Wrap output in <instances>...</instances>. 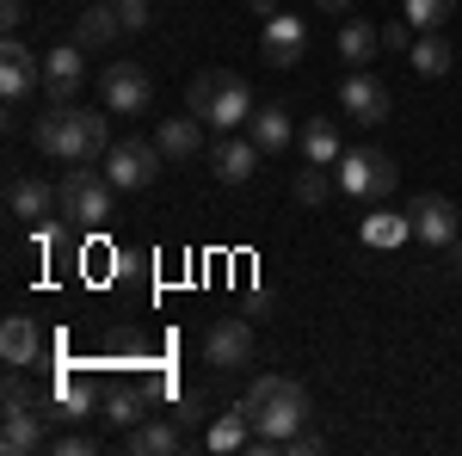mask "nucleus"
<instances>
[{"label": "nucleus", "mask_w": 462, "mask_h": 456, "mask_svg": "<svg viewBox=\"0 0 462 456\" xmlns=\"http://www.w3.org/2000/svg\"><path fill=\"white\" fill-rule=\"evenodd\" d=\"M32 142H37V154H50L62 167H93L99 154H111V117L87 106H50V111H37Z\"/></svg>", "instance_id": "obj_1"}, {"label": "nucleus", "mask_w": 462, "mask_h": 456, "mask_svg": "<svg viewBox=\"0 0 462 456\" xmlns=\"http://www.w3.org/2000/svg\"><path fill=\"white\" fill-rule=\"evenodd\" d=\"M241 407H247L253 432L290 444V438L309 425V388L296 383V377H253V388L241 395Z\"/></svg>", "instance_id": "obj_2"}, {"label": "nucleus", "mask_w": 462, "mask_h": 456, "mask_svg": "<svg viewBox=\"0 0 462 456\" xmlns=\"http://www.w3.org/2000/svg\"><path fill=\"white\" fill-rule=\"evenodd\" d=\"M185 111H198L216 130H241L253 117V87L235 69H204L191 87H185Z\"/></svg>", "instance_id": "obj_3"}, {"label": "nucleus", "mask_w": 462, "mask_h": 456, "mask_svg": "<svg viewBox=\"0 0 462 456\" xmlns=\"http://www.w3.org/2000/svg\"><path fill=\"white\" fill-rule=\"evenodd\" d=\"M333 179H339V191H346V198L376 204V198H389L394 185H401V167H394L389 154H376V148H346V154H339V167H333Z\"/></svg>", "instance_id": "obj_4"}, {"label": "nucleus", "mask_w": 462, "mask_h": 456, "mask_svg": "<svg viewBox=\"0 0 462 456\" xmlns=\"http://www.w3.org/2000/svg\"><path fill=\"white\" fill-rule=\"evenodd\" d=\"M56 191H62V216H69V222L99 228V222L111 216V191H117V185H111L106 173H93V167H69Z\"/></svg>", "instance_id": "obj_5"}, {"label": "nucleus", "mask_w": 462, "mask_h": 456, "mask_svg": "<svg viewBox=\"0 0 462 456\" xmlns=\"http://www.w3.org/2000/svg\"><path fill=\"white\" fill-rule=\"evenodd\" d=\"M161 167H167L161 142H143V136L111 142V154H106V179L117 185V191H143V185H154V179H161Z\"/></svg>", "instance_id": "obj_6"}, {"label": "nucleus", "mask_w": 462, "mask_h": 456, "mask_svg": "<svg viewBox=\"0 0 462 456\" xmlns=\"http://www.w3.org/2000/svg\"><path fill=\"white\" fill-rule=\"evenodd\" d=\"M99 93H106V111H117V117H143L148 99H154V80H148L136 62H111V69L99 74Z\"/></svg>", "instance_id": "obj_7"}, {"label": "nucleus", "mask_w": 462, "mask_h": 456, "mask_svg": "<svg viewBox=\"0 0 462 456\" xmlns=\"http://www.w3.org/2000/svg\"><path fill=\"white\" fill-rule=\"evenodd\" d=\"M80 80H87V50L74 37L56 43V50H43V93H50V106H69L80 93Z\"/></svg>", "instance_id": "obj_8"}, {"label": "nucleus", "mask_w": 462, "mask_h": 456, "mask_svg": "<svg viewBox=\"0 0 462 456\" xmlns=\"http://www.w3.org/2000/svg\"><path fill=\"white\" fill-rule=\"evenodd\" d=\"M339 111H346L352 124H383V117H389V87L370 69H352L346 87H339Z\"/></svg>", "instance_id": "obj_9"}, {"label": "nucleus", "mask_w": 462, "mask_h": 456, "mask_svg": "<svg viewBox=\"0 0 462 456\" xmlns=\"http://www.w3.org/2000/svg\"><path fill=\"white\" fill-rule=\"evenodd\" d=\"M204 364H216V370H241V364H253V327L235 315H222L204 333Z\"/></svg>", "instance_id": "obj_10"}, {"label": "nucleus", "mask_w": 462, "mask_h": 456, "mask_svg": "<svg viewBox=\"0 0 462 456\" xmlns=\"http://www.w3.org/2000/svg\"><path fill=\"white\" fill-rule=\"evenodd\" d=\"M302 50H309V25H302V19H290V13H272V19H265V37H259L265 69H296V62H302Z\"/></svg>", "instance_id": "obj_11"}, {"label": "nucleus", "mask_w": 462, "mask_h": 456, "mask_svg": "<svg viewBox=\"0 0 462 456\" xmlns=\"http://www.w3.org/2000/svg\"><path fill=\"white\" fill-rule=\"evenodd\" d=\"M0 451L6 456L50 451V414H43V401H37V407H13V414L0 420Z\"/></svg>", "instance_id": "obj_12"}, {"label": "nucleus", "mask_w": 462, "mask_h": 456, "mask_svg": "<svg viewBox=\"0 0 462 456\" xmlns=\"http://www.w3.org/2000/svg\"><path fill=\"white\" fill-rule=\"evenodd\" d=\"M6 210L19 216V222H50V216H62V191H56V185H50V179H13V185H6Z\"/></svg>", "instance_id": "obj_13"}, {"label": "nucleus", "mask_w": 462, "mask_h": 456, "mask_svg": "<svg viewBox=\"0 0 462 456\" xmlns=\"http://www.w3.org/2000/svg\"><path fill=\"white\" fill-rule=\"evenodd\" d=\"M413 241H426V247H450L462 235V210L450 204V198H413Z\"/></svg>", "instance_id": "obj_14"}, {"label": "nucleus", "mask_w": 462, "mask_h": 456, "mask_svg": "<svg viewBox=\"0 0 462 456\" xmlns=\"http://www.w3.org/2000/svg\"><path fill=\"white\" fill-rule=\"evenodd\" d=\"M185 444H191L185 438V420H136L124 432V451L130 456H179Z\"/></svg>", "instance_id": "obj_15"}, {"label": "nucleus", "mask_w": 462, "mask_h": 456, "mask_svg": "<svg viewBox=\"0 0 462 456\" xmlns=\"http://www.w3.org/2000/svg\"><path fill=\"white\" fill-rule=\"evenodd\" d=\"M259 161H265V154H259V142H253V136H235V130L210 148V167H216V179H222V185H247V179L259 173Z\"/></svg>", "instance_id": "obj_16"}, {"label": "nucleus", "mask_w": 462, "mask_h": 456, "mask_svg": "<svg viewBox=\"0 0 462 456\" xmlns=\"http://www.w3.org/2000/svg\"><path fill=\"white\" fill-rule=\"evenodd\" d=\"M37 80H43V56H32L19 37H6V50H0V93L6 99H25Z\"/></svg>", "instance_id": "obj_17"}, {"label": "nucleus", "mask_w": 462, "mask_h": 456, "mask_svg": "<svg viewBox=\"0 0 462 456\" xmlns=\"http://www.w3.org/2000/svg\"><path fill=\"white\" fill-rule=\"evenodd\" d=\"M333 50H339V62H346V69H370V62L383 56V32H376V25H364V19H346L339 37H333Z\"/></svg>", "instance_id": "obj_18"}, {"label": "nucleus", "mask_w": 462, "mask_h": 456, "mask_svg": "<svg viewBox=\"0 0 462 456\" xmlns=\"http://www.w3.org/2000/svg\"><path fill=\"white\" fill-rule=\"evenodd\" d=\"M37 351H43V333H37V321L13 315L6 327H0V358H6V370H32Z\"/></svg>", "instance_id": "obj_19"}, {"label": "nucleus", "mask_w": 462, "mask_h": 456, "mask_svg": "<svg viewBox=\"0 0 462 456\" xmlns=\"http://www.w3.org/2000/svg\"><path fill=\"white\" fill-rule=\"evenodd\" d=\"M117 32H124L117 0H87V13L74 19V43H80V50H99V43H111Z\"/></svg>", "instance_id": "obj_20"}, {"label": "nucleus", "mask_w": 462, "mask_h": 456, "mask_svg": "<svg viewBox=\"0 0 462 456\" xmlns=\"http://www.w3.org/2000/svg\"><path fill=\"white\" fill-rule=\"evenodd\" d=\"M161 154H167V161H191V154H198V148H204V117H198V111H179V117H167V124H161Z\"/></svg>", "instance_id": "obj_21"}, {"label": "nucleus", "mask_w": 462, "mask_h": 456, "mask_svg": "<svg viewBox=\"0 0 462 456\" xmlns=\"http://www.w3.org/2000/svg\"><path fill=\"white\" fill-rule=\"evenodd\" d=\"M247 136L259 142V154H284L290 148V111L284 106H253V117H247Z\"/></svg>", "instance_id": "obj_22"}, {"label": "nucleus", "mask_w": 462, "mask_h": 456, "mask_svg": "<svg viewBox=\"0 0 462 456\" xmlns=\"http://www.w3.org/2000/svg\"><path fill=\"white\" fill-rule=\"evenodd\" d=\"M247 438H253V420H247V407L235 401L222 420L204 432V451H216V456H228V451H247Z\"/></svg>", "instance_id": "obj_23"}, {"label": "nucleus", "mask_w": 462, "mask_h": 456, "mask_svg": "<svg viewBox=\"0 0 462 456\" xmlns=\"http://www.w3.org/2000/svg\"><path fill=\"white\" fill-rule=\"evenodd\" d=\"M302 154H309L315 167H339L346 142H339V130H333V117H309V124H302Z\"/></svg>", "instance_id": "obj_24"}, {"label": "nucleus", "mask_w": 462, "mask_h": 456, "mask_svg": "<svg viewBox=\"0 0 462 456\" xmlns=\"http://www.w3.org/2000/svg\"><path fill=\"white\" fill-rule=\"evenodd\" d=\"M364 247H401V241H413V216H389V210H376V216H364Z\"/></svg>", "instance_id": "obj_25"}, {"label": "nucleus", "mask_w": 462, "mask_h": 456, "mask_svg": "<svg viewBox=\"0 0 462 456\" xmlns=\"http://www.w3.org/2000/svg\"><path fill=\"white\" fill-rule=\"evenodd\" d=\"M407 56H413V69L426 74V80H438V74H450V43H444L438 32H426L420 43H413V50H407Z\"/></svg>", "instance_id": "obj_26"}, {"label": "nucleus", "mask_w": 462, "mask_h": 456, "mask_svg": "<svg viewBox=\"0 0 462 456\" xmlns=\"http://www.w3.org/2000/svg\"><path fill=\"white\" fill-rule=\"evenodd\" d=\"M43 414H50V420H87V414H93V388L87 383H62V395H56Z\"/></svg>", "instance_id": "obj_27"}, {"label": "nucleus", "mask_w": 462, "mask_h": 456, "mask_svg": "<svg viewBox=\"0 0 462 456\" xmlns=\"http://www.w3.org/2000/svg\"><path fill=\"white\" fill-rule=\"evenodd\" d=\"M333 185H339L333 167H315V161H309V167L296 173V204H309V210H315V204H327V191H333Z\"/></svg>", "instance_id": "obj_28"}, {"label": "nucleus", "mask_w": 462, "mask_h": 456, "mask_svg": "<svg viewBox=\"0 0 462 456\" xmlns=\"http://www.w3.org/2000/svg\"><path fill=\"white\" fill-rule=\"evenodd\" d=\"M450 13H457V0H407V19H413V32H438Z\"/></svg>", "instance_id": "obj_29"}, {"label": "nucleus", "mask_w": 462, "mask_h": 456, "mask_svg": "<svg viewBox=\"0 0 462 456\" xmlns=\"http://www.w3.org/2000/svg\"><path fill=\"white\" fill-rule=\"evenodd\" d=\"M106 420H111V425H124V432H130L136 420H148V414H143V395H130V388H117V395L106 401Z\"/></svg>", "instance_id": "obj_30"}, {"label": "nucleus", "mask_w": 462, "mask_h": 456, "mask_svg": "<svg viewBox=\"0 0 462 456\" xmlns=\"http://www.w3.org/2000/svg\"><path fill=\"white\" fill-rule=\"evenodd\" d=\"M0 407L13 414V407H37L32 383H25V370H6V388H0Z\"/></svg>", "instance_id": "obj_31"}, {"label": "nucleus", "mask_w": 462, "mask_h": 456, "mask_svg": "<svg viewBox=\"0 0 462 456\" xmlns=\"http://www.w3.org/2000/svg\"><path fill=\"white\" fill-rule=\"evenodd\" d=\"M376 32H383V50H413V43H420V37H413V19H407V13H401V19H383Z\"/></svg>", "instance_id": "obj_32"}, {"label": "nucleus", "mask_w": 462, "mask_h": 456, "mask_svg": "<svg viewBox=\"0 0 462 456\" xmlns=\"http://www.w3.org/2000/svg\"><path fill=\"white\" fill-rule=\"evenodd\" d=\"M50 451H56V456H93V451H99V438H87V432H62V438H50Z\"/></svg>", "instance_id": "obj_33"}, {"label": "nucleus", "mask_w": 462, "mask_h": 456, "mask_svg": "<svg viewBox=\"0 0 462 456\" xmlns=\"http://www.w3.org/2000/svg\"><path fill=\"white\" fill-rule=\"evenodd\" d=\"M320 451H327V438H320V432H309V425H302V432L284 444V456H320Z\"/></svg>", "instance_id": "obj_34"}, {"label": "nucleus", "mask_w": 462, "mask_h": 456, "mask_svg": "<svg viewBox=\"0 0 462 456\" xmlns=\"http://www.w3.org/2000/svg\"><path fill=\"white\" fill-rule=\"evenodd\" d=\"M117 19H124V32H143L148 25V0H117Z\"/></svg>", "instance_id": "obj_35"}, {"label": "nucleus", "mask_w": 462, "mask_h": 456, "mask_svg": "<svg viewBox=\"0 0 462 456\" xmlns=\"http://www.w3.org/2000/svg\"><path fill=\"white\" fill-rule=\"evenodd\" d=\"M0 25L19 32V25H25V0H0Z\"/></svg>", "instance_id": "obj_36"}, {"label": "nucleus", "mask_w": 462, "mask_h": 456, "mask_svg": "<svg viewBox=\"0 0 462 456\" xmlns=\"http://www.w3.org/2000/svg\"><path fill=\"white\" fill-rule=\"evenodd\" d=\"M253 13H265V19H272V13H284V6H278V0H247Z\"/></svg>", "instance_id": "obj_37"}, {"label": "nucleus", "mask_w": 462, "mask_h": 456, "mask_svg": "<svg viewBox=\"0 0 462 456\" xmlns=\"http://www.w3.org/2000/svg\"><path fill=\"white\" fill-rule=\"evenodd\" d=\"M320 13H352V0H315Z\"/></svg>", "instance_id": "obj_38"}, {"label": "nucleus", "mask_w": 462, "mask_h": 456, "mask_svg": "<svg viewBox=\"0 0 462 456\" xmlns=\"http://www.w3.org/2000/svg\"><path fill=\"white\" fill-rule=\"evenodd\" d=\"M450 272H462V235L450 241Z\"/></svg>", "instance_id": "obj_39"}]
</instances>
